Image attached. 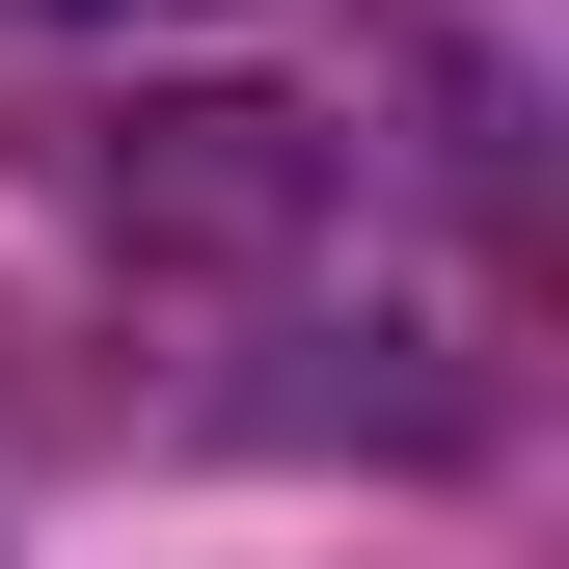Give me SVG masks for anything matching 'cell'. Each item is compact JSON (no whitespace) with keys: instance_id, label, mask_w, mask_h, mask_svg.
<instances>
[{"instance_id":"6da1fadb","label":"cell","mask_w":569,"mask_h":569,"mask_svg":"<svg viewBox=\"0 0 569 569\" xmlns=\"http://www.w3.org/2000/svg\"><path fill=\"white\" fill-rule=\"evenodd\" d=\"M54 190H82V244H136V271H299L352 218V136L299 82H109V109H54Z\"/></svg>"}]
</instances>
